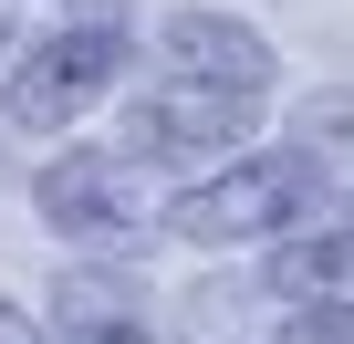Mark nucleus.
Segmentation results:
<instances>
[{
	"label": "nucleus",
	"mask_w": 354,
	"mask_h": 344,
	"mask_svg": "<svg viewBox=\"0 0 354 344\" xmlns=\"http://www.w3.org/2000/svg\"><path fill=\"white\" fill-rule=\"evenodd\" d=\"M167 167H146L125 136H53V156L32 167V219L63 240V251H115L136 261L146 240H167Z\"/></svg>",
	"instance_id": "f257e3e1"
},
{
	"label": "nucleus",
	"mask_w": 354,
	"mask_h": 344,
	"mask_svg": "<svg viewBox=\"0 0 354 344\" xmlns=\"http://www.w3.org/2000/svg\"><path fill=\"white\" fill-rule=\"evenodd\" d=\"M333 209V178L292 146V136H250L230 156H209L188 188H167V240H198V251H250V240H281L302 219Z\"/></svg>",
	"instance_id": "f03ea898"
},
{
	"label": "nucleus",
	"mask_w": 354,
	"mask_h": 344,
	"mask_svg": "<svg viewBox=\"0 0 354 344\" xmlns=\"http://www.w3.org/2000/svg\"><path fill=\"white\" fill-rule=\"evenodd\" d=\"M146 63V21H84L63 11V32L21 42L0 63V125L11 136H73L94 105L125 94V73Z\"/></svg>",
	"instance_id": "7ed1b4c3"
},
{
	"label": "nucleus",
	"mask_w": 354,
	"mask_h": 344,
	"mask_svg": "<svg viewBox=\"0 0 354 344\" xmlns=\"http://www.w3.org/2000/svg\"><path fill=\"white\" fill-rule=\"evenodd\" d=\"M261 115H271V94H250V84H209V73H177V63H136L125 94H115V136H125L146 167H188V178H198L209 156L250 146Z\"/></svg>",
	"instance_id": "20e7f679"
},
{
	"label": "nucleus",
	"mask_w": 354,
	"mask_h": 344,
	"mask_svg": "<svg viewBox=\"0 0 354 344\" xmlns=\"http://www.w3.org/2000/svg\"><path fill=\"white\" fill-rule=\"evenodd\" d=\"M42 323H53V344H188V334L156 323V292L115 251H73L42 282Z\"/></svg>",
	"instance_id": "39448f33"
},
{
	"label": "nucleus",
	"mask_w": 354,
	"mask_h": 344,
	"mask_svg": "<svg viewBox=\"0 0 354 344\" xmlns=\"http://www.w3.org/2000/svg\"><path fill=\"white\" fill-rule=\"evenodd\" d=\"M146 63H177V73H209V84H250V94H281V53L261 21L219 11V0H177V11L146 21Z\"/></svg>",
	"instance_id": "423d86ee"
},
{
	"label": "nucleus",
	"mask_w": 354,
	"mask_h": 344,
	"mask_svg": "<svg viewBox=\"0 0 354 344\" xmlns=\"http://www.w3.org/2000/svg\"><path fill=\"white\" fill-rule=\"evenodd\" d=\"M261 282L281 302H323V313H354V219H302L281 240H261Z\"/></svg>",
	"instance_id": "0eeeda50"
},
{
	"label": "nucleus",
	"mask_w": 354,
	"mask_h": 344,
	"mask_svg": "<svg viewBox=\"0 0 354 344\" xmlns=\"http://www.w3.org/2000/svg\"><path fill=\"white\" fill-rule=\"evenodd\" d=\"M281 136L323 167L333 188H354V84H313V94H292V105H281Z\"/></svg>",
	"instance_id": "6e6552de"
},
{
	"label": "nucleus",
	"mask_w": 354,
	"mask_h": 344,
	"mask_svg": "<svg viewBox=\"0 0 354 344\" xmlns=\"http://www.w3.org/2000/svg\"><path fill=\"white\" fill-rule=\"evenodd\" d=\"M0 344H53V323H32L11 292H0Z\"/></svg>",
	"instance_id": "1a4fd4ad"
},
{
	"label": "nucleus",
	"mask_w": 354,
	"mask_h": 344,
	"mask_svg": "<svg viewBox=\"0 0 354 344\" xmlns=\"http://www.w3.org/2000/svg\"><path fill=\"white\" fill-rule=\"evenodd\" d=\"M11 53H21V42H11V11H0V63H11Z\"/></svg>",
	"instance_id": "9d476101"
},
{
	"label": "nucleus",
	"mask_w": 354,
	"mask_h": 344,
	"mask_svg": "<svg viewBox=\"0 0 354 344\" xmlns=\"http://www.w3.org/2000/svg\"><path fill=\"white\" fill-rule=\"evenodd\" d=\"M333 219H354V188H333Z\"/></svg>",
	"instance_id": "9b49d317"
}]
</instances>
